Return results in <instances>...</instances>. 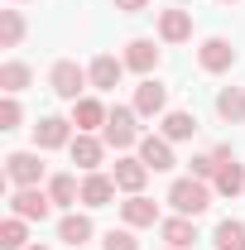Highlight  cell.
Here are the masks:
<instances>
[{"label":"cell","instance_id":"obj_1","mask_svg":"<svg viewBox=\"0 0 245 250\" xmlns=\"http://www.w3.org/2000/svg\"><path fill=\"white\" fill-rule=\"evenodd\" d=\"M168 207L178 212V217H202L207 207H212V183H202V178H173L168 188Z\"/></svg>","mask_w":245,"mask_h":250},{"label":"cell","instance_id":"obj_2","mask_svg":"<svg viewBox=\"0 0 245 250\" xmlns=\"http://www.w3.org/2000/svg\"><path fill=\"white\" fill-rule=\"evenodd\" d=\"M140 111L135 106H111V116H106V130H101V140H106V149H135L140 145Z\"/></svg>","mask_w":245,"mask_h":250},{"label":"cell","instance_id":"obj_3","mask_svg":"<svg viewBox=\"0 0 245 250\" xmlns=\"http://www.w3.org/2000/svg\"><path fill=\"white\" fill-rule=\"evenodd\" d=\"M87 82H92V72H87L82 62H72V58H58L53 72H48V87H53V96H62V101H82Z\"/></svg>","mask_w":245,"mask_h":250},{"label":"cell","instance_id":"obj_4","mask_svg":"<svg viewBox=\"0 0 245 250\" xmlns=\"http://www.w3.org/2000/svg\"><path fill=\"white\" fill-rule=\"evenodd\" d=\"M216 178H212V192L216 197H241L245 192V164H236L231 145H216Z\"/></svg>","mask_w":245,"mask_h":250},{"label":"cell","instance_id":"obj_5","mask_svg":"<svg viewBox=\"0 0 245 250\" xmlns=\"http://www.w3.org/2000/svg\"><path fill=\"white\" fill-rule=\"evenodd\" d=\"M5 178L15 188H39L43 183V159H39V149H15V154H5Z\"/></svg>","mask_w":245,"mask_h":250},{"label":"cell","instance_id":"obj_6","mask_svg":"<svg viewBox=\"0 0 245 250\" xmlns=\"http://www.w3.org/2000/svg\"><path fill=\"white\" fill-rule=\"evenodd\" d=\"M111 178H116V188H121L125 197H135V192H144V183H149V164L140 154H121L116 168H111Z\"/></svg>","mask_w":245,"mask_h":250},{"label":"cell","instance_id":"obj_7","mask_svg":"<svg viewBox=\"0 0 245 250\" xmlns=\"http://www.w3.org/2000/svg\"><path fill=\"white\" fill-rule=\"evenodd\" d=\"M10 212L24 221H43L53 212V197L43 192V188H15V197H10Z\"/></svg>","mask_w":245,"mask_h":250},{"label":"cell","instance_id":"obj_8","mask_svg":"<svg viewBox=\"0 0 245 250\" xmlns=\"http://www.w3.org/2000/svg\"><path fill=\"white\" fill-rule=\"evenodd\" d=\"M67 154H72V164H77L82 173H96L101 159H106V140H96V135H87V130H77L72 145H67Z\"/></svg>","mask_w":245,"mask_h":250},{"label":"cell","instance_id":"obj_9","mask_svg":"<svg viewBox=\"0 0 245 250\" xmlns=\"http://www.w3.org/2000/svg\"><path fill=\"white\" fill-rule=\"evenodd\" d=\"M72 145V121L62 116H43L34 125V149H67Z\"/></svg>","mask_w":245,"mask_h":250},{"label":"cell","instance_id":"obj_10","mask_svg":"<svg viewBox=\"0 0 245 250\" xmlns=\"http://www.w3.org/2000/svg\"><path fill=\"white\" fill-rule=\"evenodd\" d=\"M87 72H92V87H96V92H116L130 67H125V58H116V53H96Z\"/></svg>","mask_w":245,"mask_h":250},{"label":"cell","instance_id":"obj_11","mask_svg":"<svg viewBox=\"0 0 245 250\" xmlns=\"http://www.w3.org/2000/svg\"><path fill=\"white\" fill-rule=\"evenodd\" d=\"M135 111L149 121V116H168V87L163 82H154V77H144L140 87H135Z\"/></svg>","mask_w":245,"mask_h":250},{"label":"cell","instance_id":"obj_12","mask_svg":"<svg viewBox=\"0 0 245 250\" xmlns=\"http://www.w3.org/2000/svg\"><path fill=\"white\" fill-rule=\"evenodd\" d=\"M140 159L149 164V173H163V168H173L178 159H173V140H163V135H140Z\"/></svg>","mask_w":245,"mask_h":250},{"label":"cell","instance_id":"obj_13","mask_svg":"<svg viewBox=\"0 0 245 250\" xmlns=\"http://www.w3.org/2000/svg\"><path fill=\"white\" fill-rule=\"evenodd\" d=\"M197 62H202V72H231L236 67V48L226 43V39H202V48H197Z\"/></svg>","mask_w":245,"mask_h":250},{"label":"cell","instance_id":"obj_14","mask_svg":"<svg viewBox=\"0 0 245 250\" xmlns=\"http://www.w3.org/2000/svg\"><path fill=\"white\" fill-rule=\"evenodd\" d=\"M121 58H125V67H130V72L154 77V67H159V48H154V39H130Z\"/></svg>","mask_w":245,"mask_h":250},{"label":"cell","instance_id":"obj_15","mask_svg":"<svg viewBox=\"0 0 245 250\" xmlns=\"http://www.w3.org/2000/svg\"><path fill=\"white\" fill-rule=\"evenodd\" d=\"M159 39L163 43H187L192 39V10H159Z\"/></svg>","mask_w":245,"mask_h":250},{"label":"cell","instance_id":"obj_16","mask_svg":"<svg viewBox=\"0 0 245 250\" xmlns=\"http://www.w3.org/2000/svg\"><path fill=\"white\" fill-rule=\"evenodd\" d=\"M106 116H111V106L106 101H96V96H82V101H72V125L77 130H106Z\"/></svg>","mask_w":245,"mask_h":250},{"label":"cell","instance_id":"obj_17","mask_svg":"<svg viewBox=\"0 0 245 250\" xmlns=\"http://www.w3.org/2000/svg\"><path fill=\"white\" fill-rule=\"evenodd\" d=\"M192 221L197 217H178V212L168 221H159V236L168 241V250H192V241H197V226H192Z\"/></svg>","mask_w":245,"mask_h":250},{"label":"cell","instance_id":"obj_18","mask_svg":"<svg viewBox=\"0 0 245 250\" xmlns=\"http://www.w3.org/2000/svg\"><path fill=\"white\" fill-rule=\"evenodd\" d=\"M116 192H121V188H116L111 173H87V178H82V202H87V207H106Z\"/></svg>","mask_w":245,"mask_h":250},{"label":"cell","instance_id":"obj_19","mask_svg":"<svg viewBox=\"0 0 245 250\" xmlns=\"http://www.w3.org/2000/svg\"><path fill=\"white\" fill-rule=\"evenodd\" d=\"M29 82H34V67H29V62H20V58L0 62V92H5V96H20Z\"/></svg>","mask_w":245,"mask_h":250},{"label":"cell","instance_id":"obj_20","mask_svg":"<svg viewBox=\"0 0 245 250\" xmlns=\"http://www.w3.org/2000/svg\"><path fill=\"white\" fill-rule=\"evenodd\" d=\"M58 241H67L72 250L87 246V241H92V217H87V212H67V217L58 221Z\"/></svg>","mask_w":245,"mask_h":250},{"label":"cell","instance_id":"obj_21","mask_svg":"<svg viewBox=\"0 0 245 250\" xmlns=\"http://www.w3.org/2000/svg\"><path fill=\"white\" fill-rule=\"evenodd\" d=\"M159 121H163V125H159V135L173 140V145L197 135V116H192V111H168V116H159Z\"/></svg>","mask_w":245,"mask_h":250},{"label":"cell","instance_id":"obj_22","mask_svg":"<svg viewBox=\"0 0 245 250\" xmlns=\"http://www.w3.org/2000/svg\"><path fill=\"white\" fill-rule=\"evenodd\" d=\"M48 197H53V207H67V212H72V207L82 202V183H77L72 173H53V178H48Z\"/></svg>","mask_w":245,"mask_h":250},{"label":"cell","instance_id":"obj_23","mask_svg":"<svg viewBox=\"0 0 245 250\" xmlns=\"http://www.w3.org/2000/svg\"><path fill=\"white\" fill-rule=\"evenodd\" d=\"M121 217H125V226H154L159 221V207H154L144 192H135V197L121 202Z\"/></svg>","mask_w":245,"mask_h":250},{"label":"cell","instance_id":"obj_24","mask_svg":"<svg viewBox=\"0 0 245 250\" xmlns=\"http://www.w3.org/2000/svg\"><path fill=\"white\" fill-rule=\"evenodd\" d=\"M216 116L231 125L245 121V87H221V96H216Z\"/></svg>","mask_w":245,"mask_h":250},{"label":"cell","instance_id":"obj_25","mask_svg":"<svg viewBox=\"0 0 245 250\" xmlns=\"http://www.w3.org/2000/svg\"><path fill=\"white\" fill-rule=\"evenodd\" d=\"M24 246H29V221L10 212L0 221V250H24Z\"/></svg>","mask_w":245,"mask_h":250},{"label":"cell","instance_id":"obj_26","mask_svg":"<svg viewBox=\"0 0 245 250\" xmlns=\"http://www.w3.org/2000/svg\"><path fill=\"white\" fill-rule=\"evenodd\" d=\"M212 246H216V250H245V226H241L236 217L216 221V231H212Z\"/></svg>","mask_w":245,"mask_h":250},{"label":"cell","instance_id":"obj_27","mask_svg":"<svg viewBox=\"0 0 245 250\" xmlns=\"http://www.w3.org/2000/svg\"><path fill=\"white\" fill-rule=\"evenodd\" d=\"M20 39H24V15L0 10V48H20Z\"/></svg>","mask_w":245,"mask_h":250},{"label":"cell","instance_id":"obj_28","mask_svg":"<svg viewBox=\"0 0 245 250\" xmlns=\"http://www.w3.org/2000/svg\"><path fill=\"white\" fill-rule=\"evenodd\" d=\"M101 250H140V241H135V226H121V231H106Z\"/></svg>","mask_w":245,"mask_h":250},{"label":"cell","instance_id":"obj_29","mask_svg":"<svg viewBox=\"0 0 245 250\" xmlns=\"http://www.w3.org/2000/svg\"><path fill=\"white\" fill-rule=\"evenodd\" d=\"M20 121H24L20 101H15V96H5V101H0V130H20Z\"/></svg>","mask_w":245,"mask_h":250},{"label":"cell","instance_id":"obj_30","mask_svg":"<svg viewBox=\"0 0 245 250\" xmlns=\"http://www.w3.org/2000/svg\"><path fill=\"white\" fill-rule=\"evenodd\" d=\"M187 168H192V178L212 183V178H216V154H192V164H187Z\"/></svg>","mask_w":245,"mask_h":250},{"label":"cell","instance_id":"obj_31","mask_svg":"<svg viewBox=\"0 0 245 250\" xmlns=\"http://www.w3.org/2000/svg\"><path fill=\"white\" fill-rule=\"evenodd\" d=\"M154 0H116V10H121V15H140V10H149Z\"/></svg>","mask_w":245,"mask_h":250},{"label":"cell","instance_id":"obj_32","mask_svg":"<svg viewBox=\"0 0 245 250\" xmlns=\"http://www.w3.org/2000/svg\"><path fill=\"white\" fill-rule=\"evenodd\" d=\"M24 250H48V246H39V241H29V246H24Z\"/></svg>","mask_w":245,"mask_h":250},{"label":"cell","instance_id":"obj_33","mask_svg":"<svg viewBox=\"0 0 245 250\" xmlns=\"http://www.w3.org/2000/svg\"><path fill=\"white\" fill-rule=\"evenodd\" d=\"M221 5H236V0H221Z\"/></svg>","mask_w":245,"mask_h":250},{"label":"cell","instance_id":"obj_34","mask_svg":"<svg viewBox=\"0 0 245 250\" xmlns=\"http://www.w3.org/2000/svg\"><path fill=\"white\" fill-rule=\"evenodd\" d=\"M77 250H82V246H77Z\"/></svg>","mask_w":245,"mask_h":250}]
</instances>
